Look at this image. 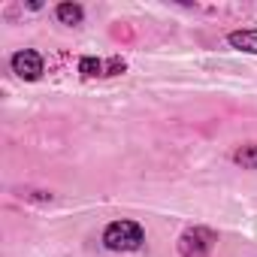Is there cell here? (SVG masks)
<instances>
[{"mask_svg": "<svg viewBox=\"0 0 257 257\" xmlns=\"http://www.w3.org/2000/svg\"><path fill=\"white\" fill-rule=\"evenodd\" d=\"M143 245H146V230L137 221L121 218V221L106 224V230H103V248H109V251L127 254V251H140Z\"/></svg>", "mask_w": 257, "mask_h": 257, "instance_id": "6da1fadb", "label": "cell"}, {"mask_svg": "<svg viewBox=\"0 0 257 257\" xmlns=\"http://www.w3.org/2000/svg\"><path fill=\"white\" fill-rule=\"evenodd\" d=\"M215 245H218V233L212 227H188L182 230L176 251L179 257H212Z\"/></svg>", "mask_w": 257, "mask_h": 257, "instance_id": "7a4b0ae2", "label": "cell"}, {"mask_svg": "<svg viewBox=\"0 0 257 257\" xmlns=\"http://www.w3.org/2000/svg\"><path fill=\"white\" fill-rule=\"evenodd\" d=\"M10 67H13V73H16L19 79H25V82H40L43 73H46L43 55L34 52V49H22V52H16V55L10 58Z\"/></svg>", "mask_w": 257, "mask_h": 257, "instance_id": "3957f363", "label": "cell"}, {"mask_svg": "<svg viewBox=\"0 0 257 257\" xmlns=\"http://www.w3.org/2000/svg\"><path fill=\"white\" fill-rule=\"evenodd\" d=\"M227 46L245 55H257V28H245V31H230L227 34Z\"/></svg>", "mask_w": 257, "mask_h": 257, "instance_id": "277c9868", "label": "cell"}, {"mask_svg": "<svg viewBox=\"0 0 257 257\" xmlns=\"http://www.w3.org/2000/svg\"><path fill=\"white\" fill-rule=\"evenodd\" d=\"M55 16H58V22L67 25V28H76V25L85 22V10H82L79 4H58V7H55Z\"/></svg>", "mask_w": 257, "mask_h": 257, "instance_id": "5b68a950", "label": "cell"}, {"mask_svg": "<svg viewBox=\"0 0 257 257\" xmlns=\"http://www.w3.org/2000/svg\"><path fill=\"white\" fill-rule=\"evenodd\" d=\"M233 164H239L242 170H257V143H245L233 149Z\"/></svg>", "mask_w": 257, "mask_h": 257, "instance_id": "8992f818", "label": "cell"}, {"mask_svg": "<svg viewBox=\"0 0 257 257\" xmlns=\"http://www.w3.org/2000/svg\"><path fill=\"white\" fill-rule=\"evenodd\" d=\"M79 76L82 79H97V76H106V61L103 58H79Z\"/></svg>", "mask_w": 257, "mask_h": 257, "instance_id": "52a82bcc", "label": "cell"}, {"mask_svg": "<svg viewBox=\"0 0 257 257\" xmlns=\"http://www.w3.org/2000/svg\"><path fill=\"white\" fill-rule=\"evenodd\" d=\"M127 70V61L121 58V55H112V58H106V76H121Z\"/></svg>", "mask_w": 257, "mask_h": 257, "instance_id": "ba28073f", "label": "cell"}]
</instances>
